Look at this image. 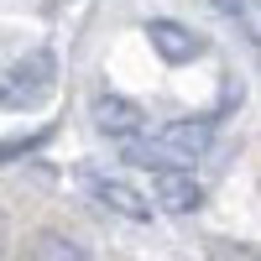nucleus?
Returning <instances> with one entry per match:
<instances>
[{
  "label": "nucleus",
  "mask_w": 261,
  "mask_h": 261,
  "mask_svg": "<svg viewBox=\"0 0 261 261\" xmlns=\"http://www.w3.org/2000/svg\"><path fill=\"white\" fill-rule=\"evenodd\" d=\"M21 261H94L89 246H79L73 235H63V230H42L27 241V251H21Z\"/></svg>",
  "instance_id": "nucleus-7"
},
{
  "label": "nucleus",
  "mask_w": 261,
  "mask_h": 261,
  "mask_svg": "<svg viewBox=\"0 0 261 261\" xmlns=\"http://www.w3.org/2000/svg\"><path fill=\"white\" fill-rule=\"evenodd\" d=\"M89 120H94L99 136H115V141H130V136L146 130V110L136 99H125V94H94Z\"/></svg>",
  "instance_id": "nucleus-6"
},
{
  "label": "nucleus",
  "mask_w": 261,
  "mask_h": 261,
  "mask_svg": "<svg viewBox=\"0 0 261 261\" xmlns=\"http://www.w3.org/2000/svg\"><path fill=\"white\" fill-rule=\"evenodd\" d=\"M53 89H58V58L47 47H32V53H21L16 63L0 68V110L27 115L42 99H53Z\"/></svg>",
  "instance_id": "nucleus-2"
},
{
  "label": "nucleus",
  "mask_w": 261,
  "mask_h": 261,
  "mask_svg": "<svg viewBox=\"0 0 261 261\" xmlns=\"http://www.w3.org/2000/svg\"><path fill=\"white\" fill-rule=\"evenodd\" d=\"M209 141H214V120H167L151 136H130L125 162H136V167H193Z\"/></svg>",
  "instance_id": "nucleus-1"
},
{
  "label": "nucleus",
  "mask_w": 261,
  "mask_h": 261,
  "mask_svg": "<svg viewBox=\"0 0 261 261\" xmlns=\"http://www.w3.org/2000/svg\"><path fill=\"white\" fill-rule=\"evenodd\" d=\"M79 183L89 188V199H94V204H105L110 214H120V220H130V225H151V214H157L146 193H141V188H130L125 178H115V172L84 167V172H79Z\"/></svg>",
  "instance_id": "nucleus-3"
},
{
  "label": "nucleus",
  "mask_w": 261,
  "mask_h": 261,
  "mask_svg": "<svg viewBox=\"0 0 261 261\" xmlns=\"http://www.w3.org/2000/svg\"><path fill=\"white\" fill-rule=\"evenodd\" d=\"M47 141H53V125H42L37 136H11V141H0V162L21 157V151H37V146H47Z\"/></svg>",
  "instance_id": "nucleus-8"
},
{
  "label": "nucleus",
  "mask_w": 261,
  "mask_h": 261,
  "mask_svg": "<svg viewBox=\"0 0 261 261\" xmlns=\"http://www.w3.org/2000/svg\"><path fill=\"white\" fill-rule=\"evenodd\" d=\"M146 42H151V53H157L162 63H172V68L204 58V47H209L193 27H183V21H172V16H151L146 21Z\"/></svg>",
  "instance_id": "nucleus-5"
},
{
  "label": "nucleus",
  "mask_w": 261,
  "mask_h": 261,
  "mask_svg": "<svg viewBox=\"0 0 261 261\" xmlns=\"http://www.w3.org/2000/svg\"><path fill=\"white\" fill-rule=\"evenodd\" d=\"M225 16H251V0H214Z\"/></svg>",
  "instance_id": "nucleus-9"
},
{
  "label": "nucleus",
  "mask_w": 261,
  "mask_h": 261,
  "mask_svg": "<svg viewBox=\"0 0 261 261\" xmlns=\"http://www.w3.org/2000/svg\"><path fill=\"white\" fill-rule=\"evenodd\" d=\"M151 209L162 214H193L204 204V183L193 178L188 167H151Z\"/></svg>",
  "instance_id": "nucleus-4"
}]
</instances>
